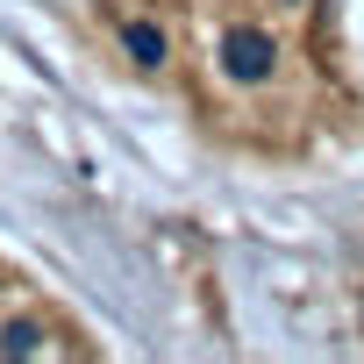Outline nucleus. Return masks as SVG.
I'll use <instances>...</instances> for the list:
<instances>
[{
	"label": "nucleus",
	"instance_id": "nucleus-2",
	"mask_svg": "<svg viewBox=\"0 0 364 364\" xmlns=\"http://www.w3.org/2000/svg\"><path fill=\"white\" fill-rule=\"evenodd\" d=\"M114 36H122V50H129L136 72H164V65H171V29H164L150 8H122V15H114Z\"/></svg>",
	"mask_w": 364,
	"mask_h": 364
},
{
	"label": "nucleus",
	"instance_id": "nucleus-1",
	"mask_svg": "<svg viewBox=\"0 0 364 364\" xmlns=\"http://www.w3.org/2000/svg\"><path fill=\"white\" fill-rule=\"evenodd\" d=\"M293 79V43L264 15H229L215 29V86L229 100H264Z\"/></svg>",
	"mask_w": 364,
	"mask_h": 364
},
{
	"label": "nucleus",
	"instance_id": "nucleus-3",
	"mask_svg": "<svg viewBox=\"0 0 364 364\" xmlns=\"http://www.w3.org/2000/svg\"><path fill=\"white\" fill-rule=\"evenodd\" d=\"M0 350H8V357H36V350H50V328H36V321H8V328H0Z\"/></svg>",
	"mask_w": 364,
	"mask_h": 364
}]
</instances>
